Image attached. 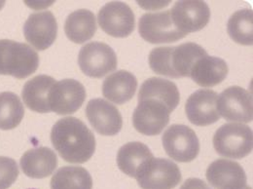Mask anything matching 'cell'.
Returning <instances> with one entry per match:
<instances>
[{
	"label": "cell",
	"mask_w": 253,
	"mask_h": 189,
	"mask_svg": "<svg viewBox=\"0 0 253 189\" xmlns=\"http://www.w3.org/2000/svg\"><path fill=\"white\" fill-rule=\"evenodd\" d=\"M51 142L60 156L68 163H86L95 153L94 134L75 117L59 120L52 128Z\"/></svg>",
	"instance_id": "6da1fadb"
},
{
	"label": "cell",
	"mask_w": 253,
	"mask_h": 189,
	"mask_svg": "<svg viewBox=\"0 0 253 189\" xmlns=\"http://www.w3.org/2000/svg\"><path fill=\"white\" fill-rule=\"evenodd\" d=\"M208 55L200 45L188 42L176 47H158L149 54V65L160 75L170 78L189 77L191 69L199 59Z\"/></svg>",
	"instance_id": "7a4b0ae2"
},
{
	"label": "cell",
	"mask_w": 253,
	"mask_h": 189,
	"mask_svg": "<svg viewBox=\"0 0 253 189\" xmlns=\"http://www.w3.org/2000/svg\"><path fill=\"white\" fill-rule=\"evenodd\" d=\"M39 65L38 54L25 43L0 40V74L24 79L34 73Z\"/></svg>",
	"instance_id": "3957f363"
},
{
	"label": "cell",
	"mask_w": 253,
	"mask_h": 189,
	"mask_svg": "<svg viewBox=\"0 0 253 189\" xmlns=\"http://www.w3.org/2000/svg\"><path fill=\"white\" fill-rule=\"evenodd\" d=\"M212 142L220 156L242 159L253 151V130L243 123H227L215 132Z\"/></svg>",
	"instance_id": "277c9868"
},
{
	"label": "cell",
	"mask_w": 253,
	"mask_h": 189,
	"mask_svg": "<svg viewBox=\"0 0 253 189\" xmlns=\"http://www.w3.org/2000/svg\"><path fill=\"white\" fill-rule=\"evenodd\" d=\"M181 178L179 167L171 160L153 157L139 168L134 179L142 189H172Z\"/></svg>",
	"instance_id": "5b68a950"
},
{
	"label": "cell",
	"mask_w": 253,
	"mask_h": 189,
	"mask_svg": "<svg viewBox=\"0 0 253 189\" xmlns=\"http://www.w3.org/2000/svg\"><path fill=\"white\" fill-rule=\"evenodd\" d=\"M171 112L172 110L160 99L138 98V104L132 114V124L140 134L157 136L169 124Z\"/></svg>",
	"instance_id": "8992f818"
},
{
	"label": "cell",
	"mask_w": 253,
	"mask_h": 189,
	"mask_svg": "<svg viewBox=\"0 0 253 189\" xmlns=\"http://www.w3.org/2000/svg\"><path fill=\"white\" fill-rule=\"evenodd\" d=\"M162 142L167 154L177 162H191L200 152L197 135L185 125L173 124L169 127L162 137Z\"/></svg>",
	"instance_id": "52a82bcc"
},
{
	"label": "cell",
	"mask_w": 253,
	"mask_h": 189,
	"mask_svg": "<svg viewBox=\"0 0 253 189\" xmlns=\"http://www.w3.org/2000/svg\"><path fill=\"white\" fill-rule=\"evenodd\" d=\"M78 64L87 76L101 78L117 68V57L109 45L98 41L90 42L81 48Z\"/></svg>",
	"instance_id": "ba28073f"
},
{
	"label": "cell",
	"mask_w": 253,
	"mask_h": 189,
	"mask_svg": "<svg viewBox=\"0 0 253 189\" xmlns=\"http://www.w3.org/2000/svg\"><path fill=\"white\" fill-rule=\"evenodd\" d=\"M138 32L145 41L151 44L171 43L186 36L173 24L170 10L144 14L139 19Z\"/></svg>",
	"instance_id": "9c48e42d"
},
{
	"label": "cell",
	"mask_w": 253,
	"mask_h": 189,
	"mask_svg": "<svg viewBox=\"0 0 253 189\" xmlns=\"http://www.w3.org/2000/svg\"><path fill=\"white\" fill-rule=\"evenodd\" d=\"M216 108L227 121L250 123L253 121V105L252 94L239 86L224 90L217 97Z\"/></svg>",
	"instance_id": "30bf717a"
},
{
	"label": "cell",
	"mask_w": 253,
	"mask_h": 189,
	"mask_svg": "<svg viewBox=\"0 0 253 189\" xmlns=\"http://www.w3.org/2000/svg\"><path fill=\"white\" fill-rule=\"evenodd\" d=\"M100 29L117 38L127 37L134 30V14L124 2L112 1L106 3L97 14Z\"/></svg>",
	"instance_id": "8fae6325"
},
{
	"label": "cell",
	"mask_w": 253,
	"mask_h": 189,
	"mask_svg": "<svg viewBox=\"0 0 253 189\" xmlns=\"http://www.w3.org/2000/svg\"><path fill=\"white\" fill-rule=\"evenodd\" d=\"M170 15L177 30L187 35L207 27L211 19V10L205 1L183 0L175 2Z\"/></svg>",
	"instance_id": "7c38bea8"
},
{
	"label": "cell",
	"mask_w": 253,
	"mask_h": 189,
	"mask_svg": "<svg viewBox=\"0 0 253 189\" xmlns=\"http://www.w3.org/2000/svg\"><path fill=\"white\" fill-rule=\"evenodd\" d=\"M86 90L84 86L74 79H63L56 82L49 93L51 111L59 115L76 112L84 103Z\"/></svg>",
	"instance_id": "4fadbf2b"
},
{
	"label": "cell",
	"mask_w": 253,
	"mask_h": 189,
	"mask_svg": "<svg viewBox=\"0 0 253 189\" xmlns=\"http://www.w3.org/2000/svg\"><path fill=\"white\" fill-rule=\"evenodd\" d=\"M27 41L36 50L44 51L53 45L58 34V24L50 11L32 14L24 26Z\"/></svg>",
	"instance_id": "5bb4252c"
},
{
	"label": "cell",
	"mask_w": 253,
	"mask_h": 189,
	"mask_svg": "<svg viewBox=\"0 0 253 189\" xmlns=\"http://www.w3.org/2000/svg\"><path fill=\"white\" fill-rule=\"evenodd\" d=\"M218 94L210 89H200L191 94L185 104L186 115L196 126H209L217 122L220 115L216 108Z\"/></svg>",
	"instance_id": "9a60e30c"
},
{
	"label": "cell",
	"mask_w": 253,
	"mask_h": 189,
	"mask_svg": "<svg viewBox=\"0 0 253 189\" xmlns=\"http://www.w3.org/2000/svg\"><path fill=\"white\" fill-rule=\"evenodd\" d=\"M86 116L95 132L102 136H115L122 129L121 113L103 98H94L88 102Z\"/></svg>",
	"instance_id": "2e32d148"
},
{
	"label": "cell",
	"mask_w": 253,
	"mask_h": 189,
	"mask_svg": "<svg viewBox=\"0 0 253 189\" xmlns=\"http://www.w3.org/2000/svg\"><path fill=\"white\" fill-rule=\"evenodd\" d=\"M206 177L215 189H245L247 187L245 170L232 160L218 159L212 162L207 170Z\"/></svg>",
	"instance_id": "e0dca14e"
},
{
	"label": "cell",
	"mask_w": 253,
	"mask_h": 189,
	"mask_svg": "<svg viewBox=\"0 0 253 189\" xmlns=\"http://www.w3.org/2000/svg\"><path fill=\"white\" fill-rule=\"evenodd\" d=\"M24 174L32 179H44L58 167V158L49 147H37L27 151L20 161Z\"/></svg>",
	"instance_id": "ac0fdd59"
},
{
	"label": "cell",
	"mask_w": 253,
	"mask_h": 189,
	"mask_svg": "<svg viewBox=\"0 0 253 189\" xmlns=\"http://www.w3.org/2000/svg\"><path fill=\"white\" fill-rule=\"evenodd\" d=\"M228 71V65L225 61L206 55L194 63L189 77L199 86L210 88L221 83Z\"/></svg>",
	"instance_id": "d6986e66"
},
{
	"label": "cell",
	"mask_w": 253,
	"mask_h": 189,
	"mask_svg": "<svg viewBox=\"0 0 253 189\" xmlns=\"http://www.w3.org/2000/svg\"><path fill=\"white\" fill-rule=\"evenodd\" d=\"M55 83L56 80L48 75H37L29 80L22 91L25 104L35 112H50L49 93Z\"/></svg>",
	"instance_id": "ffe728a7"
},
{
	"label": "cell",
	"mask_w": 253,
	"mask_h": 189,
	"mask_svg": "<svg viewBox=\"0 0 253 189\" xmlns=\"http://www.w3.org/2000/svg\"><path fill=\"white\" fill-rule=\"evenodd\" d=\"M136 88L137 80L132 73L126 70H118L103 81L102 94L110 101L123 104L132 98Z\"/></svg>",
	"instance_id": "44dd1931"
},
{
	"label": "cell",
	"mask_w": 253,
	"mask_h": 189,
	"mask_svg": "<svg viewBox=\"0 0 253 189\" xmlns=\"http://www.w3.org/2000/svg\"><path fill=\"white\" fill-rule=\"evenodd\" d=\"M96 32L95 14L81 9L71 13L64 24V32L69 40L82 44L92 39Z\"/></svg>",
	"instance_id": "7402d4cb"
},
{
	"label": "cell",
	"mask_w": 253,
	"mask_h": 189,
	"mask_svg": "<svg viewBox=\"0 0 253 189\" xmlns=\"http://www.w3.org/2000/svg\"><path fill=\"white\" fill-rule=\"evenodd\" d=\"M153 157L152 152L144 143L127 142L117 153V165L124 174L134 179L139 168Z\"/></svg>",
	"instance_id": "603a6c76"
},
{
	"label": "cell",
	"mask_w": 253,
	"mask_h": 189,
	"mask_svg": "<svg viewBox=\"0 0 253 189\" xmlns=\"http://www.w3.org/2000/svg\"><path fill=\"white\" fill-rule=\"evenodd\" d=\"M154 97L164 101L172 111L177 107L180 99L177 86L169 81L159 77L145 80L138 93V98Z\"/></svg>",
	"instance_id": "cb8c5ba5"
},
{
	"label": "cell",
	"mask_w": 253,
	"mask_h": 189,
	"mask_svg": "<svg viewBox=\"0 0 253 189\" xmlns=\"http://www.w3.org/2000/svg\"><path fill=\"white\" fill-rule=\"evenodd\" d=\"M93 180L90 173L75 166L59 169L51 180V189H92Z\"/></svg>",
	"instance_id": "d4e9b609"
},
{
	"label": "cell",
	"mask_w": 253,
	"mask_h": 189,
	"mask_svg": "<svg viewBox=\"0 0 253 189\" xmlns=\"http://www.w3.org/2000/svg\"><path fill=\"white\" fill-rule=\"evenodd\" d=\"M227 32L237 43L246 46L253 44V13L251 9L235 12L229 19Z\"/></svg>",
	"instance_id": "484cf974"
},
{
	"label": "cell",
	"mask_w": 253,
	"mask_h": 189,
	"mask_svg": "<svg viewBox=\"0 0 253 189\" xmlns=\"http://www.w3.org/2000/svg\"><path fill=\"white\" fill-rule=\"evenodd\" d=\"M25 115L24 104L20 97L12 92L0 93V129L7 131L15 129L22 122Z\"/></svg>",
	"instance_id": "4316f807"
},
{
	"label": "cell",
	"mask_w": 253,
	"mask_h": 189,
	"mask_svg": "<svg viewBox=\"0 0 253 189\" xmlns=\"http://www.w3.org/2000/svg\"><path fill=\"white\" fill-rule=\"evenodd\" d=\"M19 168L12 158L0 156V189H8L18 179Z\"/></svg>",
	"instance_id": "83f0119b"
},
{
	"label": "cell",
	"mask_w": 253,
	"mask_h": 189,
	"mask_svg": "<svg viewBox=\"0 0 253 189\" xmlns=\"http://www.w3.org/2000/svg\"><path fill=\"white\" fill-rule=\"evenodd\" d=\"M180 189H211L204 181L196 178L188 179L184 182Z\"/></svg>",
	"instance_id": "f1b7e54d"
},
{
	"label": "cell",
	"mask_w": 253,
	"mask_h": 189,
	"mask_svg": "<svg viewBox=\"0 0 253 189\" xmlns=\"http://www.w3.org/2000/svg\"><path fill=\"white\" fill-rule=\"evenodd\" d=\"M253 189L252 188H250V187H246V189Z\"/></svg>",
	"instance_id": "f546056e"
}]
</instances>
